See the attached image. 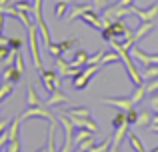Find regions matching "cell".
Masks as SVG:
<instances>
[{
    "mask_svg": "<svg viewBox=\"0 0 158 152\" xmlns=\"http://www.w3.org/2000/svg\"><path fill=\"white\" fill-rule=\"evenodd\" d=\"M70 98L66 96L64 92H62L60 88L58 90H54V92H50V98L46 100V106H58V104H66Z\"/></svg>",
    "mask_w": 158,
    "mask_h": 152,
    "instance_id": "4fadbf2b",
    "label": "cell"
},
{
    "mask_svg": "<svg viewBox=\"0 0 158 152\" xmlns=\"http://www.w3.org/2000/svg\"><path fill=\"white\" fill-rule=\"evenodd\" d=\"M56 68H58V72H60V78H72V76L78 74V70H80V68H72L70 62H66L62 56L56 58Z\"/></svg>",
    "mask_w": 158,
    "mask_h": 152,
    "instance_id": "30bf717a",
    "label": "cell"
},
{
    "mask_svg": "<svg viewBox=\"0 0 158 152\" xmlns=\"http://www.w3.org/2000/svg\"><path fill=\"white\" fill-rule=\"evenodd\" d=\"M130 10H132V14H136L140 18V22H154V18L158 14V4H152L150 8H138L136 4H132Z\"/></svg>",
    "mask_w": 158,
    "mask_h": 152,
    "instance_id": "8992f818",
    "label": "cell"
},
{
    "mask_svg": "<svg viewBox=\"0 0 158 152\" xmlns=\"http://www.w3.org/2000/svg\"><path fill=\"white\" fill-rule=\"evenodd\" d=\"M94 144H96V142H94V136H92V138H88V140H84V142H80V144H78V146H76V148H80L82 152H88V150H90V148H92V146H94Z\"/></svg>",
    "mask_w": 158,
    "mask_h": 152,
    "instance_id": "1f68e13d",
    "label": "cell"
},
{
    "mask_svg": "<svg viewBox=\"0 0 158 152\" xmlns=\"http://www.w3.org/2000/svg\"><path fill=\"white\" fill-rule=\"evenodd\" d=\"M144 86H146V94H156L158 92V76L152 78V80H146Z\"/></svg>",
    "mask_w": 158,
    "mask_h": 152,
    "instance_id": "83f0119b",
    "label": "cell"
},
{
    "mask_svg": "<svg viewBox=\"0 0 158 152\" xmlns=\"http://www.w3.org/2000/svg\"><path fill=\"white\" fill-rule=\"evenodd\" d=\"M128 142H130V146H132V150H134V152H146L144 142L138 138V134H136V132H130V130H128Z\"/></svg>",
    "mask_w": 158,
    "mask_h": 152,
    "instance_id": "d6986e66",
    "label": "cell"
},
{
    "mask_svg": "<svg viewBox=\"0 0 158 152\" xmlns=\"http://www.w3.org/2000/svg\"><path fill=\"white\" fill-rule=\"evenodd\" d=\"M92 136H94V132H90V130H86V128H76V130H74V136H72V144L78 146L80 142L88 140V138H92Z\"/></svg>",
    "mask_w": 158,
    "mask_h": 152,
    "instance_id": "2e32d148",
    "label": "cell"
},
{
    "mask_svg": "<svg viewBox=\"0 0 158 152\" xmlns=\"http://www.w3.org/2000/svg\"><path fill=\"white\" fill-rule=\"evenodd\" d=\"M88 50H76V54H74V58L70 60V66L72 68H82L86 66V62H88Z\"/></svg>",
    "mask_w": 158,
    "mask_h": 152,
    "instance_id": "5bb4252c",
    "label": "cell"
},
{
    "mask_svg": "<svg viewBox=\"0 0 158 152\" xmlns=\"http://www.w3.org/2000/svg\"><path fill=\"white\" fill-rule=\"evenodd\" d=\"M118 60H120L118 52H116V50H108V52H104V56H102L100 64L104 66V64H112V62H118Z\"/></svg>",
    "mask_w": 158,
    "mask_h": 152,
    "instance_id": "7402d4cb",
    "label": "cell"
},
{
    "mask_svg": "<svg viewBox=\"0 0 158 152\" xmlns=\"http://www.w3.org/2000/svg\"><path fill=\"white\" fill-rule=\"evenodd\" d=\"M56 2H66V4H72V0H56Z\"/></svg>",
    "mask_w": 158,
    "mask_h": 152,
    "instance_id": "f35d334b",
    "label": "cell"
},
{
    "mask_svg": "<svg viewBox=\"0 0 158 152\" xmlns=\"http://www.w3.org/2000/svg\"><path fill=\"white\" fill-rule=\"evenodd\" d=\"M100 68H102V64H92V66H90V64H86V68H80V70H78V74L72 76V86H74V90H84L86 86H88L90 78L96 74Z\"/></svg>",
    "mask_w": 158,
    "mask_h": 152,
    "instance_id": "7a4b0ae2",
    "label": "cell"
},
{
    "mask_svg": "<svg viewBox=\"0 0 158 152\" xmlns=\"http://www.w3.org/2000/svg\"><path fill=\"white\" fill-rule=\"evenodd\" d=\"M2 32H4V14L0 12V36H2Z\"/></svg>",
    "mask_w": 158,
    "mask_h": 152,
    "instance_id": "d590c367",
    "label": "cell"
},
{
    "mask_svg": "<svg viewBox=\"0 0 158 152\" xmlns=\"http://www.w3.org/2000/svg\"><path fill=\"white\" fill-rule=\"evenodd\" d=\"M102 56H104V50H96L94 54L88 56V62H86V64H90V66H92V64H100Z\"/></svg>",
    "mask_w": 158,
    "mask_h": 152,
    "instance_id": "f546056e",
    "label": "cell"
},
{
    "mask_svg": "<svg viewBox=\"0 0 158 152\" xmlns=\"http://www.w3.org/2000/svg\"><path fill=\"white\" fill-rule=\"evenodd\" d=\"M108 152H120V148H114V146H110V150Z\"/></svg>",
    "mask_w": 158,
    "mask_h": 152,
    "instance_id": "74e56055",
    "label": "cell"
},
{
    "mask_svg": "<svg viewBox=\"0 0 158 152\" xmlns=\"http://www.w3.org/2000/svg\"><path fill=\"white\" fill-rule=\"evenodd\" d=\"M26 100H28V106H44V102L40 100V96L36 94L34 86H28V90H26Z\"/></svg>",
    "mask_w": 158,
    "mask_h": 152,
    "instance_id": "ffe728a7",
    "label": "cell"
},
{
    "mask_svg": "<svg viewBox=\"0 0 158 152\" xmlns=\"http://www.w3.org/2000/svg\"><path fill=\"white\" fill-rule=\"evenodd\" d=\"M126 120H128V124H130V126H134L136 122H138V110H136V108L126 110Z\"/></svg>",
    "mask_w": 158,
    "mask_h": 152,
    "instance_id": "f1b7e54d",
    "label": "cell"
},
{
    "mask_svg": "<svg viewBox=\"0 0 158 152\" xmlns=\"http://www.w3.org/2000/svg\"><path fill=\"white\" fill-rule=\"evenodd\" d=\"M68 118L72 120V124L76 126V128H86V130H90V132H94V134L100 130V128H98V124L90 116H68Z\"/></svg>",
    "mask_w": 158,
    "mask_h": 152,
    "instance_id": "ba28073f",
    "label": "cell"
},
{
    "mask_svg": "<svg viewBox=\"0 0 158 152\" xmlns=\"http://www.w3.org/2000/svg\"><path fill=\"white\" fill-rule=\"evenodd\" d=\"M38 72H40V82H42V86L46 88L48 94L62 86V78H58V74L54 70H44V68H40Z\"/></svg>",
    "mask_w": 158,
    "mask_h": 152,
    "instance_id": "5b68a950",
    "label": "cell"
},
{
    "mask_svg": "<svg viewBox=\"0 0 158 152\" xmlns=\"http://www.w3.org/2000/svg\"><path fill=\"white\" fill-rule=\"evenodd\" d=\"M6 44L12 48V50H22V44H24V40H22V38H18V36H10V38L6 40Z\"/></svg>",
    "mask_w": 158,
    "mask_h": 152,
    "instance_id": "4316f807",
    "label": "cell"
},
{
    "mask_svg": "<svg viewBox=\"0 0 158 152\" xmlns=\"http://www.w3.org/2000/svg\"><path fill=\"white\" fill-rule=\"evenodd\" d=\"M102 104L114 106L118 110H130L134 108V102H132L130 96H118V98H102Z\"/></svg>",
    "mask_w": 158,
    "mask_h": 152,
    "instance_id": "52a82bcc",
    "label": "cell"
},
{
    "mask_svg": "<svg viewBox=\"0 0 158 152\" xmlns=\"http://www.w3.org/2000/svg\"><path fill=\"white\" fill-rule=\"evenodd\" d=\"M94 8H106L108 6V0H92Z\"/></svg>",
    "mask_w": 158,
    "mask_h": 152,
    "instance_id": "836d02e7",
    "label": "cell"
},
{
    "mask_svg": "<svg viewBox=\"0 0 158 152\" xmlns=\"http://www.w3.org/2000/svg\"><path fill=\"white\" fill-rule=\"evenodd\" d=\"M0 152H2V148H0Z\"/></svg>",
    "mask_w": 158,
    "mask_h": 152,
    "instance_id": "7bdbcfd3",
    "label": "cell"
},
{
    "mask_svg": "<svg viewBox=\"0 0 158 152\" xmlns=\"http://www.w3.org/2000/svg\"><path fill=\"white\" fill-rule=\"evenodd\" d=\"M20 76H22V72H20L14 64H10V66H6V68H4V72H2V82L16 84V82L20 80Z\"/></svg>",
    "mask_w": 158,
    "mask_h": 152,
    "instance_id": "7c38bea8",
    "label": "cell"
},
{
    "mask_svg": "<svg viewBox=\"0 0 158 152\" xmlns=\"http://www.w3.org/2000/svg\"><path fill=\"white\" fill-rule=\"evenodd\" d=\"M12 90H14V84H10V82H2V84H0V102H2L4 98L10 96Z\"/></svg>",
    "mask_w": 158,
    "mask_h": 152,
    "instance_id": "cb8c5ba5",
    "label": "cell"
},
{
    "mask_svg": "<svg viewBox=\"0 0 158 152\" xmlns=\"http://www.w3.org/2000/svg\"><path fill=\"white\" fill-rule=\"evenodd\" d=\"M34 116H38V118H44V120H48L50 124H58V120H56V114H52L50 110H48V106L44 104V106H28L26 108V112L24 114H20V122H24V120H28V118H34Z\"/></svg>",
    "mask_w": 158,
    "mask_h": 152,
    "instance_id": "3957f363",
    "label": "cell"
},
{
    "mask_svg": "<svg viewBox=\"0 0 158 152\" xmlns=\"http://www.w3.org/2000/svg\"><path fill=\"white\" fill-rule=\"evenodd\" d=\"M152 112L150 110H140L138 112V122H136V126H140V128H150L152 124Z\"/></svg>",
    "mask_w": 158,
    "mask_h": 152,
    "instance_id": "ac0fdd59",
    "label": "cell"
},
{
    "mask_svg": "<svg viewBox=\"0 0 158 152\" xmlns=\"http://www.w3.org/2000/svg\"><path fill=\"white\" fill-rule=\"evenodd\" d=\"M66 14H68V4L66 2H56V6H54V16L60 20V18H64Z\"/></svg>",
    "mask_w": 158,
    "mask_h": 152,
    "instance_id": "603a6c76",
    "label": "cell"
},
{
    "mask_svg": "<svg viewBox=\"0 0 158 152\" xmlns=\"http://www.w3.org/2000/svg\"><path fill=\"white\" fill-rule=\"evenodd\" d=\"M12 52H14V50H12L8 44H2V46H0V62H4V60L12 54Z\"/></svg>",
    "mask_w": 158,
    "mask_h": 152,
    "instance_id": "4dcf8cb0",
    "label": "cell"
},
{
    "mask_svg": "<svg viewBox=\"0 0 158 152\" xmlns=\"http://www.w3.org/2000/svg\"><path fill=\"white\" fill-rule=\"evenodd\" d=\"M128 130H130V126L114 128V134H112V146H114V148H120V144H122L124 136H128Z\"/></svg>",
    "mask_w": 158,
    "mask_h": 152,
    "instance_id": "9a60e30c",
    "label": "cell"
},
{
    "mask_svg": "<svg viewBox=\"0 0 158 152\" xmlns=\"http://www.w3.org/2000/svg\"><path fill=\"white\" fill-rule=\"evenodd\" d=\"M80 20H82V22H86L88 26L96 28V30H102V28H104L102 16H100V14H96V12H94V8H92V10H88L86 14H82V18H80Z\"/></svg>",
    "mask_w": 158,
    "mask_h": 152,
    "instance_id": "8fae6325",
    "label": "cell"
},
{
    "mask_svg": "<svg viewBox=\"0 0 158 152\" xmlns=\"http://www.w3.org/2000/svg\"><path fill=\"white\" fill-rule=\"evenodd\" d=\"M14 66L18 68V70L22 72V74H24L26 66H24V56H22V50H14Z\"/></svg>",
    "mask_w": 158,
    "mask_h": 152,
    "instance_id": "484cf974",
    "label": "cell"
},
{
    "mask_svg": "<svg viewBox=\"0 0 158 152\" xmlns=\"http://www.w3.org/2000/svg\"><path fill=\"white\" fill-rule=\"evenodd\" d=\"M156 76H158V66H154V64L142 68V78H144V82H146V80H152V78H156Z\"/></svg>",
    "mask_w": 158,
    "mask_h": 152,
    "instance_id": "44dd1931",
    "label": "cell"
},
{
    "mask_svg": "<svg viewBox=\"0 0 158 152\" xmlns=\"http://www.w3.org/2000/svg\"><path fill=\"white\" fill-rule=\"evenodd\" d=\"M102 38L106 40H120L122 42L126 36H130L132 34V28H128L126 26V22H122V20H114V22H110L108 26L102 28Z\"/></svg>",
    "mask_w": 158,
    "mask_h": 152,
    "instance_id": "6da1fadb",
    "label": "cell"
},
{
    "mask_svg": "<svg viewBox=\"0 0 158 152\" xmlns=\"http://www.w3.org/2000/svg\"><path fill=\"white\" fill-rule=\"evenodd\" d=\"M94 8V4H78V2H74L72 4V8H70V12H68V22H74V20H80L82 18V14H86L88 10H92Z\"/></svg>",
    "mask_w": 158,
    "mask_h": 152,
    "instance_id": "9c48e42d",
    "label": "cell"
},
{
    "mask_svg": "<svg viewBox=\"0 0 158 152\" xmlns=\"http://www.w3.org/2000/svg\"><path fill=\"white\" fill-rule=\"evenodd\" d=\"M118 4L120 6H132L134 2H132V0H118Z\"/></svg>",
    "mask_w": 158,
    "mask_h": 152,
    "instance_id": "e575fe53",
    "label": "cell"
},
{
    "mask_svg": "<svg viewBox=\"0 0 158 152\" xmlns=\"http://www.w3.org/2000/svg\"><path fill=\"white\" fill-rule=\"evenodd\" d=\"M62 112H64L66 116H90L88 106H70V108H64Z\"/></svg>",
    "mask_w": 158,
    "mask_h": 152,
    "instance_id": "e0dca14e",
    "label": "cell"
},
{
    "mask_svg": "<svg viewBox=\"0 0 158 152\" xmlns=\"http://www.w3.org/2000/svg\"><path fill=\"white\" fill-rule=\"evenodd\" d=\"M38 152H48V150H46V146H42V148H40Z\"/></svg>",
    "mask_w": 158,
    "mask_h": 152,
    "instance_id": "ab89813d",
    "label": "cell"
},
{
    "mask_svg": "<svg viewBox=\"0 0 158 152\" xmlns=\"http://www.w3.org/2000/svg\"><path fill=\"white\" fill-rule=\"evenodd\" d=\"M110 146H112V138H106V140L100 142V144H94L88 152H108V150H110Z\"/></svg>",
    "mask_w": 158,
    "mask_h": 152,
    "instance_id": "d4e9b609",
    "label": "cell"
},
{
    "mask_svg": "<svg viewBox=\"0 0 158 152\" xmlns=\"http://www.w3.org/2000/svg\"><path fill=\"white\" fill-rule=\"evenodd\" d=\"M148 104H150V110H152V112L158 114V92H156V94H150V100H148Z\"/></svg>",
    "mask_w": 158,
    "mask_h": 152,
    "instance_id": "d6a6232c",
    "label": "cell"
},
{
    "mask_svg": "<svg viewBox=\"0 0 158 152\" xmlns=\"http://www.w3.org/2000/svg\"><path fill=\"white\" fill-rule=\"evenodd\" d=\"M8 4H12V0H0V8L8 6Z\"/></svg>",
    "mask_w": 158,
    "mask_h": 152,
    "instance_id": "8d00e7d4",
    "label": "cell"
},
{
    "mask_svg": "<svg viewBox=\"0 0 158 152\" xmlns=\"http://www.w3.org/2000/svg\"><path fill=\"white\" fill-rule=\"evenodd\" d=\"M38 28H36V24L34 26H30L28 28V44H30V52H32V60H34V66L38 68H42V58H40V48H38Z\"/></svg>",
    "mask_w": 158,
    "mask_h": 152,
    "instance_id": "277c9868",
    "label": "cell"
},
{
    "mask_svg": "<svg viewBox=\"0 0 158 152\" xmlns=\"http://www.w3.org/2000/svg\"><path fill=\"white\" fill-rule=\"evenodd\" d=\"M76 152H82V150H80V148H76Z\"/></svg>",
    "mask_w": 158,
    "mask_h": 152,
    "instance_id": "b9f144b4",
    "label": "cell"
},
{
    "mask_svg": "<svg viewBox=\"0 0 158 152\" xmlns=\"http://www.w3.org/2000/svg\"><path fill=\"white\" fill-rule=\"evenodd\" d=\"M150 152H158V146H156V148H154V150H150Z\"/></svg>",
    "mask_w": 158,
    "mask_h": 152,
    "instance_id": "60d3db41",
    "label": "cell"
}]
</instances>
